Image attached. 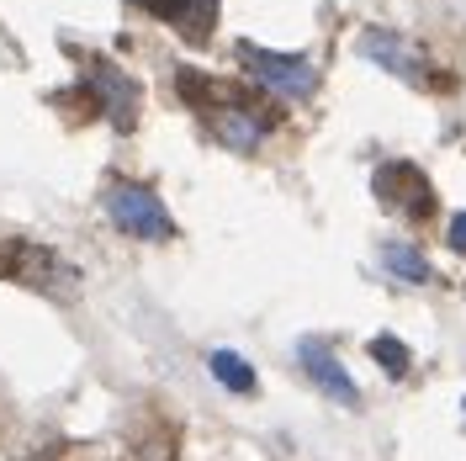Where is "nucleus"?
I'll list each match as a JSON object with an SVG mask.
<instances>
[{
    "instance_id": "nucleus-1",
    "label": "nucleus",
    "mask_w": 466,
    "mask_h": 461,
    "mask_svg": "<svg viewBox=\"0 0 466 461\" xmlns=\"http://www.w3.org/2000/svg\"><path fill=\"white\" fill-rule=\"evenodd\" d=\"M238 58L265 90H276L287 101H308L313 86H319V69H313L308 54H276V48H260V43H238Z\"/></svg>"
},
{
    "instance_id": "nucleus-2",
    "label": "nucleus",
    "mask_w": 466,
    "mask_h": 461,
    "mask_svg": "<svg viewBox=\"0 0 466 461\" xmlns=\"http://www.w3.org/2000/svg\"><path fill=\"white\" fill-rule=\"evenodd\" d=\"M106 218L127 239H175V218L148 186H112L106 191Z\"/></svg>"
},
{
    "instance_id": "nucleus-3",
    "label": "nucleus",
    "mask_w": 466,
    "mask_h": 461,
    "mask_svg": "<svg viewBox=\"0 0 466 461\" xmlns=\"http://www.w3.org/2000/svg\"><path fill=\"white\" fill-rule=\"evenodd\" d=\"M86 80H90V90H96V101H101V112L112 117V128L116 133H127V128L138 122V101H144L138 80H127L106 54L86 58Z\"/></svg>"
},
{
    "instance_id": "nucleus-4",
    "label": "nucleus",
    "mask_w": 466,
    "mask_h": 461,
    "mask_svg": "<svg viewBox=\"0 0 466 461\" xmlns=\"http://www.w3.org/2000/svg\"><path fill=\"white\" fill-rule=\"evenodd\" d=\"M377 197H381V207L403 212L413 223H424V218L435 212V186L424 180L419 165H408V159H392V165L377 170Z\"/></svg>"
},
{
    "instance_id": "nucleus-5",
    "label": "nucleus",
    "mask_w": 466,
    "mask_h": 461,
    "mask_svg": "<svg viewBox=\"0 0 466 461\" xmlns=\"http://www.w3.org/2000/svg\"><path fill=\"white\" fill-rule=\"evenodd\" d=\"M360 58H371L377 69H387L392 80H408V86H424V54L398 37V32L387 27H366L360 32Z\"/></svg>"
},
{
    "instance_id": "nucleus-6",
    "label": "nucleus",
    "mask_w": 466,
    "mask_h": 461,
    "mask_svg": "<svg viewBox=\"0 0 466 461\" xmlns=\"http://www.w3.org/2000/svg\"><path fill=\"white\" fill-rule=\"evenodd\" d=\"M297 361H302V372H308V382L319 387V393H329L334 404L355 408L360 404V387L350 382V372L334 361V350L323 345V340H297Z\"/></svg>"
},
{
    "instance_id": "nucleus-7",
    "label": "nucleus",
    "mask_w": 466,
    "mask_h": 461,
    "mask_svg": "<svg viewBox=\"0 0 466 461\" xmlns=\"http://www.w3.org/2000/svg\"><path fill=\"white\" fill-rule=\"evenodd\" d=\"M265 133H270V117L255 112V107H244V101H228V107H218V117H212V138L223 149H233V154H255Z\"/></svg>"
},
{
    "instance_id": "nucleus-8",
    "label": "nucleus",
    "mask_w": 466,
    "mask_h": 461,
    "mask_svg": "<svg viewBox=\"0 0 466 461\" xmlns=\"http://www.w3.org/2000/svg\"><path fill=\"white\" fill-rule=\"evenodd\" d=\"M133 5H138V11H148L154 22H175V27H180L186 16H197V22H191V37L202 43V37H207V22H212V5H218V0H133Z\"/></svg>"
},
{
    "instance_id": "nucleus-9",
    "label": "nucleus",
    "mask_w": 466,
    "mask_h": 461,
    "mask_svg": "<svg viewBox=\"0 0 466 461\" xmlns=\"http://www.w3.org/2000/svg\"><path fill=\"white\" fill-rule=\"evenodd\" d=\"M207 372L218 376L228 393H238V398L255 393V372H249V361H244L238 350H212V355H207Z\"/></svg>"
},
{
    "instance_id": "nucleus-10",
    "label": "nucleus",
    "mask_w": 466,
    "mask_h": 461,
    "mask_svg": "<svg viewBox=\"0 0 466 461\" xmlns=\"http://www.w3.org/2000/svg\"><path fill=\"white\" fill-rule=\"evenodd\" d=\"M381 265H387L398 282H408V287H424V282H430V260L419 255L413 244H381Z\"/></svg>"
},
{
    "instance_id": "nucleus-11",
    "label": "nucleus",
    "mask_w": 466,
    "mask_h": 461,
    "mask_svg": "<svg viewBox=\"0 0 466 461\" xmlns=\"http://www.w3.org/2000/svg\"><path fill=\"white\" fill-rule=\"evenodd\" d=\"M371 355H377V366L392 376V382H403V376L413 372V350H408L403 340H392V334H377V340H371Z\"/></svg>"
},
{
    "instance_id": "nucleus-12",
    "label": "nucleus",
    "mask_w": 466,
    "mask_h": 461,
    "mask_svg": "<svg viewBox=\"0 0 466 461\" xmlns=\"http://www.w3.org/2000/svg\"><path fill=\"white\" fill-rule=\"evenodd\" d=\"M445 239H451V250H456V255H466V212H456V218H451Z\"/></svg>"
}]
</instances>
